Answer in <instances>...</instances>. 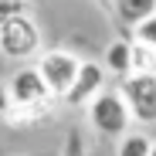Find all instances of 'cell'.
Listing matches in <instances>:
<instances>
[{"label": "cell", "mask_w": 156, "mask_h": 156, "mask_svg": "<svg viewBox=\"0 0 156 156\" xmlns=\"http://www.w3.org/2000/svg\"><path fill=\"white\" fill-rule=\"evenodd\" d=\"M10 109H14V98H10V85H4V82H0V115H10Z\"/></svg>", "instance_id": "5bb4252c"}, {"label": "cell", "mask_w": 156, "mask_h": 156, "mask_svg": "<svg viewBox=\"0 0 156 156\" xmlns=\"http://www.w3.org/2000/svg\"><path fill=\"white\" fill-rule=\"evenodd\" d=\"M65 156H85V143H82V133L71 129L68 139H65Z\"/></svg>", "instance_id": "4fadbf2b"}, {"label": "cell", "mask_w": 156, "mask_h": 156, "mask_svg": "<svg viewBox=\"0 0 156 156\" xmlns=\"http://www.w3.org/2000/svg\"><path fill=\"white\" fill-rule=\"evenodd\" d=\"M133 41H139V44H149V48H156V17H149L146 24H139V27L133 31Z\"/></svg>", "instance_id": "7c38bea8"}, {"label": "cell", "mask_w": 156, "mask_h": 156, "mask_svg": "<svg viewBox=\"0 0 156 156\" xmlns=\"http://www.w3.org/2000/svg\"><path fill=\"white\" fill-rule=\"evenodd\" d=\"M112 7H115V17L129 31H136L139 24L156 17V0H112Z\"/></svg>", "instance_id": "52a82bcc"}, {"label": "cell", "mask_w": 156, "mask_h": 156, "mask_svg": "<svg viewBox=\"0 0 156 156\" xmlns=\"http://www.w3.org/2000/svg\"><path fill=\"white\" fill-rule=\"evenodd\" d=\"M88 122L92 129H98L102 136L109 139H122L129 136V126H133V109H129V102L119 88H105L92 105H88Z\"/></svg>", "instance_id": "6da1fadb"}, {"label": "cell", "mask_w": 156, "mask_h": 156, "mask_svg": "<svg viewBox=\"0 0 156 156\" xmlns=\"http://www.w3.org/2000/svg\"><path fill=\"white\" fill-rule=\"evenodd\" d=\"M20 14H27V4H24V0H0V27H4L7 20L20 17Z\"/></svg>", "instance_id": "8fae6325"}, {"label": "cell", "mask_w": 156, "mask_h": 156, "mask_svg": "<svg viewBox=\"0 0 156 156\" xmlns=\"http://www.w3.org/2000/svg\"><path fill=\"white\" fill-rule=\"evenodd\" d=\"M119 92L126 95L136 122H156V75H129Z\"/></svg>", "instance_id": "277c9868"}, {"label": "cell", "mask_w": 156, "mask_h": 156, "mask_svg": "<svg viewBox=\"0 0 156 156\" xmlns=\"http://www.w3.org/2000/svg\"><path fill=\"white\" fill-rule=\"evenodd\" d=\"M133 75H156V48L133 41Z\"/></svg>", "instance_id": "30bf717a"}, {"label": "cell", "mask_w": 156, "mask_h": 156, "mask_svg": "<svg viewBox=\"0 0 156 156\" xmlns=\"http://www.w3.org/2000/svg\"><path fill=\"white\" fill-rule=\"evenodd\" d=\"M149 156H156V139H153V153H149Z\"/></svg>", "instance_id": "9a60e30c"}, {"label": "cell", "mask_w": 156, "mask_h": 156, "mask_svg": "<svg viewBox=\"0 0 156 156\" xmlns=\"http://www.w3.org/2000/svg\"><path fill=\"white\" fill-rule=\"evenodd\" d=\"M10 98H14V105L27 109V105H44V102H51L55 95L44 85V78H41L37 68H20L14 75V82H10Z\"/></svg>", "instance_id": "8992f818"}, {"label": "cell", "mask_w": 156, "mask_h": 156, "mask_svg": "<svg viewBox=\"0 0 156 156\" xmlns=\"http://www.w3.org/2000/svg\"><path fill=\"white\" fill-rule=\"evenodd\" d=\"M37 51H41V31L27 14L14 17L0 27V55L4 58L24 61V58H34Z\"/></svg>", "instance_id": "3957f363"}, {"label": "cell", "mask_w": 156, "mask_h": 156, "mask_svg": "<svg viewBox=\"0 0 156 156\" xmlns=\"http://www.w3.org/2000/svg\"><path fill=\"white\" fill-rule=\"evenodd\" d=\"M34 68L41 71V78H44V85L51 88V95H55V98H65V95L71 92V85H75V78H78L82 61H78L71 51L55 48V51H44Z\"/></svg>", "instance_id": "7a4b0ae2"}, {"label": "cell", "mask_w": 156, "mask_h": 156, "mask_svg": "<svg viewBox=\"0 0 156 156\" xmlns=\"http://www.w3.org/2000/svg\"><path fill=\"white\" fill-rule=\"evenodd\" d=\"M105 92V65H95V61H82V68H78V78L71 92L65 95L68 105H92V102Z\"/></svg>", "instance_id": "5b68a950"}, {"label": "cell", "mask_w": 156, "mask_h": 156, "mask_svg": "<svg viewBox=\"0 0 156 156\" xmlns=\"http://www.w3.org/2000/svg\"><path fill=\"white\" fill-rule=\"evenodd\" d=\"M149 153H153V139L143 133H129L115 146V156H149Z\"/></svg>", "instance_id": "9c48e42d"}, {"label": "cell", "mask_w": 156, "mask_h": 156, "mask_svg": "<svg viewBox=\"0 0 156 156\" xmlns=\"http://www.w3.org/2000/svg\"><path fill=\"white\" fill-rule=\"evenodd\" d=\"M105 71H115L122 78L133 75V41H112L105 48Z\"/></svg>", "instance_id": "ba28073f"}]
</instances>
